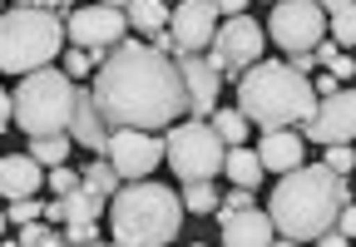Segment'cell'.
I'll use <instances>...</instances> for the list:
<instances>
[{
	"label": "cell",
	"mask_w": 356,
	"mask_h": 247,
	"mask_svg": "<svg viewBox=\"0 0 356 247\" xmlns=\"http://www.w3.org/2000/svg\"><path fill=\"white\" fill-rule=\"evenodd\" d=\"M262 40L267 30L248 15H228V25H218L208 40V65L218 69V79H238L252 60H262Z\"/></svg>",
	"instance_id": "obj_8"
},
{
	"label": "cell",
	"mask_w": 356,
	"mask_h": 247,
	"mask_svg": "<svg viewBox=\"0 0 356 247\" xmlns=\"http://www.w3.org/2000/svg\"><path fill=\"white\" fill-rule=\"evenodd\" d=\"M297 129L312 144H351V134H356V94L346 85L332 90V94H322L317 109L307 114V124H297Z\"/></svg>",
	"instance_id": "obj_12"
},
{
	"label": "cell",
	"mask_w": 356,
	"mask_h": 247,
	"mask_svg": "<svg viewBox=\"0 0 356 247\" xmlns=\"http://www.w3.org/2000/svg\"><path fill=\"white\" fill-rule=\"evenodd\" d=\"M6 129H10V94L0 90V134H6Z\"/></svg>",
	"instance_id": "obj_38"
},
{
	"label": "cell",
	"mask_w": 356,
	"mask_h": 247,
	"mask_svg": "<svg viewBox=\"0 0 356 247\" xmlns=\"http://www.w3.org/2000/svg\"><path fill=\"white\" fill-rule=\"evenodd\" d=\"M178 79H184V104L193 119H208L218 109V69L203 55H178Z\"/></svg>",
	"instance_id": "obj_14"
},
{
	"label": "cell",
	"mask_w": 356,
	"mask_h": 247,
	"mask_svg": "<svg viewBox=\"0 0 356 247\" xmlns=\"http://www.w3.org/2000/svg\"><path fill=\"white\" fill-rule=\"evenodd\" d=\"M317 6H322V10L332 15V10H341V6H356V0H317Z\"/></svg>",
	"instance_id": "obj_39"
},
{
	"label": "cell",
	"mask_w": 356,
	"mask_h": 247,
	"mask_svg": "<svg viewBox=\"0 0 356 247\" xmlns=\"http://www.w3.org/2000/svg\"><path fill=\"white\" fill-rule=\"evenodd\" d=\"M109 228H114V242L124 247H163L184 228V203L173 188L154 178H129V188H114Z\"/></svg>",
	"instance_id": "obj_4"
},
{
	"label": "cell",
	"mask_w": 356,
	"mask_h": 247,
	"mask_svg": "<svg viewBox=\"0 0 356 247\" xmlns=\"http://www.w3.org/2000/svg\"><path fill=\"white\" fill-rule=\"evenodd\" d=\"M65 242H79V247H89V242H99V228H95V223H70Z\"/></svg>",
	"instance_id": "obj_32"
},
{
	"label": "cell",
	"mask_w": 356,
	"mask_h": 247,
	"mask_svg": "<svg viewBox=\"0 0 356 247\" xmlns=\"http://www.w3.org/2000/svg\"><path fill=\"white\" fill-rule=\"evenodd\" d=\"M65 45V25L50 6H10L0 15V74H30Z\"/></svg>",
	"instance_id": "obj_5"
},
{
	"label": "cell",
	"mask_w": 356,
	"mask_h": 247,
	"mask_svg": "<svg viewBox=\"0 0 356 247\" xmlns=\"http://www.w3.org/2000/svg\"><path fill=\"white\" fill-rule=\"evenodd\" d=\"M222 173H228L238 188H257V183H262V163H257V153H252V148L228 144V153H222Z\"/></svg>",
	"instance_id": "obj_20"
},
{
	"label": "cell",
	"mask_w": 356,
	"mask_h": 247,
	"mask_svg": "<svg viewBox=\"0 0 356 247\" xmlns=\"http://www.w3.org/2000/svg\"><path fill=\"white\" fill-rule=\"evenodd\" d=\"M218 213V223H222V247H267V242H277V232H273V218L267 213H257V203L252 208H233V213H222V208H213Z\"/></svg>",
	"instance_id": "obj_15"
},
{
	"label": "cell",
	"mask_w": 356,
	"mask_h": 247,
	"mask_svg": "<svg viewBox=\"0 0 356 247\" xmlns=\"http://www.w3.org/2000/svg\"><path fill=\"white\" fill-rule=\"evenodd\" d=\"M267 35H273L287 55H302V50L317 45V40H327V10L317 0H277L273 20H267Z\"/></svg>",
	"instance_id": "obj_9"
},
{
	"label": "cell",
	"mask_w": 356,
	"mask_h": 247,
	"mask_svg": "<svg viewBox=\"0 0 356 247\" xmlns=\"http://www.w3.org/2000/svg\"><path fill=\"white\" fill-rule=\"evenodd\" d=\"M0 237H6V208H0Z\"/></svg>",
	"instance_id": "obj_42"
},
{
	"label": "cell",
	"mask_w": 356,
	"mask_h": 247,
	"mask_svg": "<svg viewBox=\"0 0 356 247\" xmlns=\"http://www.w3.org/2000/svg\"><path fill=\"white\" fill-rule=\"evenodd\" d=\"M178 203H184V213H213V208H218V188H213V178H193V183H184Z\"/></svg>",
	"instance_id": "obj_23"
},
{
	"label": "cell",
	"mask_w": 356,
	"mask_h": 247,
	"mask_svg": "<svg viewBox=\"0 0 356 247\" xmlns=\"http://www.w3.org/2000/svg\"><path fill=\"white\" fill-rule=\"evenodd\" d=\"M208 119H213V134H218L222 144H243V139H248V129H252V124H248L238 109H213Z\"/></svg>",
	"instance_id": "obj_24"
},
{
	"label": "cell",
	"mask_w": 356,
	"mask_h": 247,
	"mask_svg": "<svg viewBox=\"0 0 356 247\" xmlns=\"http://www.w3.org/2000/svg\"><path fill=\"white\" fill-rule=\"evenodd\" d=\"M292 69H297V74H312V69H317V55H312V50L292 55Z\"/></svg>",
	"instance_id": "obj_37"
},
{
	"label": "cell",
	"mask_w": 356,
	"mask_h": 247,
	"mask_svg": "<svg viewBox=\"0 0 356 247\" xmlns=\"http://www.w3.org/2000/svg\"><path fill=\"white\" fill-rule=\"evenodd\" d=\"M104 158L114 163V173L129 178H149L163 163V139H154L149 129H109L104 139Z\"/></svg>",
	"instance_id": "obj_11"
},
{
	"label": "cell",
	"mask_w": 356,
	"mask_h": 247,
	"mask_svg": "<svg viewBox=\"0 0 356 247\" xmlns=\"http://www.w3.org/2000/svg\"><path fill=\"white\" fill-rule=\"evenodd\" d=\"M208 6H213L218 15H243V10H248V0H208Z\"/></svg>",
	"instance_id": "obj_35"
},
{
	"label": "cell",
	"mask_w": 356,
	"mask_h": 247,
	"mask_svg": "<svg viewBox=\"0 0 356 247\" xmlns=\"http://www.w3.org/2000/svg\"><path fill=\"white\" fill-rule=\"evenodd\" d=\"M89 94H95L109 129L159 134L178 114H188L184 79H178L173 55H163L154 45H139V40H129V35L114 50L99 55V74H95V85H89Z\"/></svg>",
	"instance_id": "obj_1"
},
{
	"label": "cell",
	"mask_w": 356,
	"mask_h": 247,
	"mask_svg": "<svg viewBox=\"0 0 356 247\" xmlns=\"http://www.w3.org/2000/svg\"><path fill=\"white\" fill-rule=\"evenodd\" d=\"M40 188H44V169L30 153H6L0 158V193L6 198H25V193H40Z\"/></svg>",
	"instance_id": "obj_19"
},
{
	"label": "cell",
	"mask_w": 356,
	"mask_h": 247,
	"mask_svg": "<svg viewBox=\"0 0 356 247\" xmlns=\"http://www.w3.org/2000/svg\"><path fill=\"white\" fill-rule=\"evenodd\" d=\"M15 6H50V0H15Z\"/></svg>",
	"instance_id": "obj_41"
},
{
	"label": "cell",
	"mask_w": 356,
	"mask_h": 247,
	"mask_svg": "<svg viewBox=\"0 0 356 247\" xmlns=\"http://www.w3.org/2000/svg\"><path fill=\"white\" fill-rule=\"evenodd\" d=\"M233 208H252V188H238V183H233L228 203H222V213H233Z\"/></svg>",
	"instance_id": "obj_33"
},
{
	"label": "cell",
	"mask_w": 356,
	"mask_h": 247,
	"mask_svg": "<svg viewBox=\"0 0 356 247\" xmlns=\"http://www.w3.org/2000/svg\"><path fill=\"white\" fill-rule=\"evenodd\" d=\"M327 153H322V169H332V173H351V144H322Z\"/></svg>",
	"instance_id": "obj_29"
},
{
	"label": "cell",
	"mask_w": 356,
	"mask_h": 247,
	"mask_svg": "<svg viewBox=\"0 0 356 247\" xmlns=\"http://www.w3.org/2000/svg\"><path fill=\"white\" fill-rule=\"evenodd\" d=\"M84 183H95V188H99L104 198H114V188H119L124 178L114 173V163H109V158H95V163L84 169Z\"/></svg>",
	"instance_id": "obj_26"
},
{
	"label": "cell",
	"mask_w": 356,
	"mask_h": 247,
	"mask_svg": "<svg viewBox=\"0 0 356 247\" xmlns=\"http://www.w3.org/2000/svg\"><path fill=\"white\" fill-rule=\"evenodd\" d=\"M99 208H104V193H99L95 183H84V178H79V183H74L70 193H60L40 218H50V223H95Z\"/></svg>",
	"instance_id": "obj_18"
},
{
	"label": "cell",
	"mask_w": 356,
	"mask_h": 247,
	"mask_svg": "<svg viewBox=\"0 0 356 247\" xmlns=\"http://www.w3.org/2000/svg\"><path fill=\"white\" fill-rule=\"evenodd\" d=\"M332 45L337 50H351L356 45V6H341V10H332Z\"/></svg>",
	"instance_id": "obj_25"
},
{
	"label": "cell",
	"mask_w": 356,
	"mask_h": 247,
	"mask_svg": "<svg viewBox=\"0 0 356 247\" xmlns=\"http://www.w3.org/2000/svg\"><path fill=\"white\" fill-rule=\"evenodd\" d=\"M124 20H129V30H139V35H159L168 25V6H163V0H129Z\"/></svg>",
	"instance_id": "obj_21"
},
{
	"label": "cell",
	"mask_w": 356,
	"mask_h": 247,
	"mask_svg": "<svg viewBox=\"0 0 356 247\" xmlns=\"http://www.w3.org/2000/svg\"><path fill=\"white\" fill-rule=\"evenodd\" d=\"M327 69H332L337 79H351V74H356V65H351V55H346V50H341V55H337V60H332Z\"/></svg>",
	"instance_id": "obj_34"
},
{
	"label": "cell",
	"mask_w": 356,
	"mask_h": 247,
	"mask_svg": "<svg viewBox=\"0 0 356 247\" xmlns=\"http://www.w3.org/2000/svg\"><path fill=\"white\" fill-rule=\"evenodd\" d=\"M163 158L168 169L178 173V183H193V178H218L222 169V139L213 134L208 119H188V124H168V139H163Z\"/></svg>",
	"instance_id": "obj_7"
},
{
	"label": "cell",
	"mask_w": 356,
	"mask_h": 247,
	"mask_svg": "<svg viewBox=\"0 0 356 247\" xmlns=\"http://www.w3.org/2000/svg\"><path fill=\"white\" fill-rule=\"evenodd\" d=\"M302 158H307V144H302L297 129H262V139H257L262 173H287V169H297Z\"/></svg>",
	"instance_id": "obj_17"
},
{
	"label": "cell",
	"mask_w": 356,
	"mask_h": 247,
	"mask_svg": "<svg viewBox=\"0 0 356 247\" xmlns=\"http://www.w3.org/2000/svg\"><path fill=\"white\" fill-rule=\"evenodd\" d=\"M163 30L173 40V55H203L213 30H218V10L208 6V0H173Z\"/></svg>",
	"instance_id": "obj_13"
},
{
	"label": "cell",
	"mask_w": 356,
	"mask_h": 247,
	"mask_svg": "<svg viewBox=\"0 0 356 247\" xmlns=\"http://www.w3.org/2000/svg\"><path fill=\"white\" fill-rule=\"evenodd\" d=\"M273 6H277V0H273Z\"/></svg>",
	"instance_id": "obj_45"
},
{
	"label": "cell",
	"mask_w": 356,
	"mask_h": 247,
	"mask_svg": "<svg viewBox=\"0 0 356 247\" xmlns=\"http://www.w3.org/2000/svg\"><path fill=\"white\" fill-rule=\"evenodd\" d=\"M351 203V188L341 173L332 169H307V163H297V169L282 173V183L273 188V208H267V218H273V232L282 242H312L322 228H332V218Z\"/></svg>",
	"instance_id": "obj_2"
},
{
	"label": "cell",
	"mask_w": 356,
	"mask_h": 247,
	"mask_svg": "<svg viewBox=\"0 0 356 247\" xmlns=\"http://www.w3.org/2000/svg\"><path fill=\"white\" fill-rule=\"evenodd\" d=\"M20 242L25 247H60V232L50 228V218H35V223H20Z\"/></svg>",
	"instance_id": "obj_27"
},
{
	"label": "cell",
	"mask_w": 356,
	"mask_h": 247,
	"mask_svg": "<svg viewBox=\"0 0 356 247\" xmlns=\"http://www.w3.org/2000/svg\"><path fill=\"white\" fill-rule=\"evenodd\" d=\"M0 6H6V0H0Z\"/></svg>",
	"instance_id": "obj_44"
},
{
	"label": "cell",
	"mask_w": 356,
	"mask_h": 247,
	"mask_svg": "<svg viewBox=\"0 0 356 247\" xmlns=\"http://www.w3.org/2000/svg\"><path fill=\"white\" fill-rule=\"evenodd\" d=\"M163 6H173V0H163Z\"/></svg>",
	"instance_id": "obj_43"
},
{
	"label": "cell",
	"mask_w": 356,
	"mask_h": 247,
	"mask_svg": "<svg viewBox=\"0 0 356 247\" xmlns=\"http://www.w3.org/2000/svg\"><path fill=\"white\" fill-rule=\"evenodd\" d=\"M65 134H70L79 148H95V153H104L109 124H104V114H99L95 94H89V90H79V85H74V109H70V124H65Z\"/></svg>",
	"instance_id": "obj_16"
},
{
	"label": "cell",
	"mask_w": 356,
	"mask_h": 247,
	"mask_svg": "<svg viewBox=\"0 0 356 247\" xmlns=\"http://www.w3.org/2000/svg\"><path fill=\"white\" fill-rule=\"evenodd\" d=\"M312 109H317V94H312L307 74H297L292 65L252 60L238 74V114L257 129H297Z\"/></svg>",
	"instance_id": "obj_3"
},
{
	"label": "cell",
	"mask_w": 356,
	"mask_h": 247,
	"mask_svg": "<svg viewBox=\"0 0 356 247\" xmlns=\"http://www.w3.org/2000/svg\"><path fill=\"white\" fill-rule=\"evenodd\" d=\"M40 213H44V203H40L35 193H25V198H10V208H6V223H15V228H20V223H35Z\"/></svg>",
	"instance_id": "obj_28"
},
{
	"label": "cell",
	"mask_w": 356,
	"mask_h": 247,
	"mask_svg": "<svg viewBox=\"0 0 356 247\" xmlns=\"http://www.w3.org/2000/svg\"><path fill=\"white\" fill-rule=\"evenodd\" d=\"M99 6H114V10H124V6H129V0H99Z\"/></svg>",
	"instance_id": "obj_40"
},
{
	"label": "cell",
	"mask_w": 356,
	"mask_h": 247,
	"mask_svg": "<svg viewBox=\"0 0 356 247\" xmlns=\"http://www.w3.org/2000/svg\"><path fill=\"white\" fill-rule=\"evenodd\" d=\"M95 65H99V60L89 55V50H79V45L65 55V74H70V79H84V74H95Z\"/></svg>",
	"instance_id": "obj_30"
},
{
	"label": "cell",
	"mask_w": 356,
	"mask_h": 247,
	"mask_svg": "<svg viewBox=\"0 0 356 247\" xmlns=\"http://www.w3.org/2000/svg\"><path fill=\"white\" fill-rule=\"evenodd\" d=\"M129 35V20H124V10H114V6H84V10H70L65 15V40H74L79 50H89V55H104V50H114L119 40Z\"/></svg>",
	"instance_id": "obj_10"
},
{
	"label": "cell",
	"mask_w": 356,
	"mask_h": 247,
	"mask_svg": "<svg viewBox=\"0 0 356 247\" xmlns=\"http://www.w3.org/2000/svg\"><path fill=\"white\" fill-rule=\"evenodd\" d=\"M332 90H341V79H337V74H317V85H312V94L322 99V94H332Z\"/></svg>",
	"instance_id": "obj_36"
},
{
	"label": "cell",
	"mask_w": 356,
	"mask_h": 247,
	"mask_svg": "<svg viewBox=\"0 0 356 247\" xmlns=\"http://www.w3.org/2000/svg\"><path fill=\"white\" fill-rule=\"evenodd\" d=\"M70 148H74V139H70L65 129H60V134H35V139H30V158L40 163V169H55V163H65Z\"/></svg>",
	"instance_id": "obj_22"
},
{
	"label": "cell",
	"mask_w": 356,
	"mask_h": 247,
	"mask_svg": "<svg viewBox=\"0 0 356 247\" xmlns=\"http://www.w3.org/2000/svg\"><path fill=\"white\" fill-rule=\"evenodd\" d=\"M44 183H50V193H70V188L79 183V173H74V169H65V163H55V169H50V178H44Z\"/></svg>",
	"instance_id": "obj_31"
},
{
	"label": "cell",
	"mask_w": 356,
	"mask_h": 247,
	"mask_svg": "<svg viewBox=\"0 0 356 247\" xmlns=\"http://www.w3.org/2000/svg\"><path fill=\"white\" fill-rule=\"evenodd\" d=\"M70 109H74V79L65 69H50L40 65L20 79V90L10 94V119L35 139V134H60L70 124Z\"/></svg>",
	"instance_id": "obj_6"
}]
</instances>
